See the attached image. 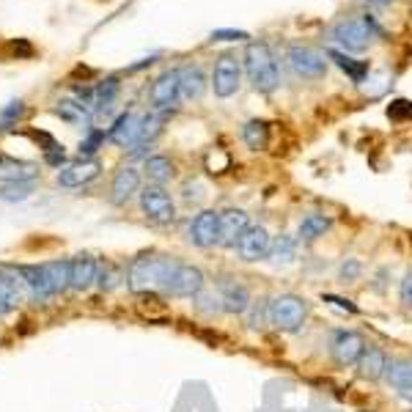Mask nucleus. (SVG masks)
I'll list each match as a JSON object with an SVG mask.
<instances>
[{
  "instance_id": "c03bdc74",
  "label": "nucleus",
  "mask_w": 412,
  "mask_h": 412,
  "mask_svg": "<svg viewBox=\"0 0 412 412\" xmlns=\"http://www.w3.org/2000/svg\"><path fill=\"white\" fill-rule=\"evenodd\" d=\"M206 168H209L212 173H223V171L228 168V157H225L220 148H214V151L206 157Z\"/></svg>"
},
{
  "instance_id": "bb28decb",
  "label": "nucleus",
  "mask_w": 412,
  "mask_h": 412,
  "mask_svg": "<svg viewBox=\"0 0 412 412\" xmlns=\"http://www.w3.org/2000/svg\"><path fill=\"white\" fill-rule=\"evenodd\" d=\"M330 225H333V220H330L327 214H322V212H311V214H305V217L300 220L297 234H300V239L314 242V239L325 237V234L330 231Z\"/></svg>"
},
{
  "instance_id": "1a4fd4ad",
  "label": "nucleus",
  "mask_w": 412,
  "mask_h": 412,
  "mask_svg": "<svg viewBox=\"0 0 412 412\" xmlns=\"http://www.w3.org/2000/svg\"><path fill=\"white\" fill-rule=\"evenodd\" d=\"M289 64L291 69L305 77V80H316V77H325L327 71V61H325V53L308 47V44H291L289 47Z\"/></svg>"
},
{
  "instance_id": "c756f323",
  "label": "nucleus",
  "mask_w": 412,
  "mask_h": 412,
  "mask_svg": "<svg viewBox=\"0 0 412 412\" xmlns=\"http://www.w3.org/2000/svg\"><path fill=\"white\" fill-rule=\"evenodd\" d=\"M242 140H245V146H248L250 151L267 148V143H270V127H267V121H261V119L248 121V124L242 127Z\"/></svg>"
},
{
  "instance_id": "2f4dec72",
  "label": "nucleus",
  "mask_w": 412,
  "mask_h": 412,
  "mask_svg": "<svg viewBox=\"0 0 412 412\" xmlns=\"http://www.w3.org/2000/svg\"><path fill=\"white\" fill-rule=\"evenodd\" d=\"M44 270H47L53 286H55V294L71 289V267H69V261H47Z\"/></svg>"
},
{
  "instance_id": "dca6fc26",
  "label": "nucleus",
  "mask_w": 412,
  "mask_h": 412,
  "mask_svg": "<svg viewBox=\"0 0 412 412\" xmlns=\"http://www.w3.org/2000/svg\"><path fill=\"white\" fill-rule=\"evenodd\" d=\"M99 171H102V162L99 160H80V162H71L67 168H61V173H58V184L61 187H83V184H88V182H94L96 176H99Z\"/></svg>"
},
{
  "instance_id": "2eb2a0df",
  "label": "nucleus",
  "mask_w": 412,
  "mask_h": 412,
  "mask_svg": "<svg viewBox=\"0 0 412 412\" xmlns=\"http://www.w3.org/2000/svg\"><path fill=\"white\" fill-rule=\"evenodd\" d=\"M385 379L402 399L412 402V357H388Z\"/></svg>"
},
{
  "instance_id": "0eeeda50",
  "label": "nucleus",
  "mask_w": 412,
  "mask_h": 412,
  "mask_svg": "<svg viewBox=\"0 0 412 412\" xmlns=\"http://www.w3.org/2000/svg\"><path fill=\"white\" fill-rule=\"evenodd\" d=\"M270 248H273V237H270V231H267L264 225H250V228L242 234V239L237 242L234 250H237L239 261L253 264V261H267Z\"/></svg>"
},
{
  "instance_id": "a18cd8bd",
  "label": "nucleus",
  "mask_w": 412,
  "mask_h": 412,
  "mask_svg": "<svg viewBox=\"0 0 412 412\" xmlns=\"http://www.w3.org/2000/svg\"><path fill=\"white\" fill-rule=\"evenodd\" d=\"M399 300L404 308H412V270H407L402 283H399Z\"/></svg>"
},
{
  "instance_id": "6ab92c4d",
  "label": "nucleus",
  "mask_w": 412,
  "mask_h": 412,
  "mask_svg": "<svg viewBox=\"0 0 412 412\" xmlns=\"http://www.w3.org/2000/svg\"><path fill=\"white\" fill-rule=\"evenodd\" d=\"M17 273L22 277V283L28 286L33 300H50L55 294V286H53L50 275L44 270V264H39V267H17Z\"/></svg>"
},
{
  "instance_id": "39448f33",
  "label": "nucleus",
  "mask_w": 412,
  "mask_h": 412,
  "mask_svg": "<svg viewBox=\"0 0 412 412\" xmlns=\"http://www.w3.org/2000/svg\"><path fill=\"white\" fill-rule=\"evenodd\" d=\"M140 212L146 214L148 223L157 225H168L176 220V204L162 184H148L140 190Z\"/></svg>"
},
{
  "instance_id": "c9c22d12",
  "label": "nucleus",
  "mask_w": 412,
  "mask_h": 412,
  "mask_svg": "<svg viewBox=\"0 0 412 412\" xmlns=\"http://www.w3.org/2000/svg\"><path fill=\"white\" fill-rule=\"evenodd\" d=\"M363 83H366L363 88H366L368 96H379V94H385V88L390 85V74H388V71H377V74L368 71V77H366Z\"/></svg>"
},
{
  "instance_id": "ea45409f",
  "label": "nucleus",
  "mask_w": 412,
  "mask_h": 412,
  "mask_svg": "<svg viewBox=\"0 0 412 412\" xmlns=\"http://www.w3.org/2000/svg\"><path fill=\"white\" fill-rule=\"evenodd\" d=\"M182 196H184V201L187 204H201L206 196V187L198 182V179H190L184 187H182Z\"/></svg>"
},
{
  "instance_id": "a878e982",
  "label": "nucleus",
  "mask_w": 412,
  "mask_h": 412,
  "mask_svg": "<svg viewBox=\"0 0 412 412\" xmlns=\"http://www.w3.org/2000/svg\"><path fill=\"white\" fill-rule=\"evenodd\" d=\"M294 259H297V239H294V237H289V234L275 237L267 261H270L273 267H289Z\"/></svg>"
},
{
  "instance_id": "a19ab883",
  "label": "nucleus",
  "mask_w": 412,
  "mask_h": 412,
  "mask_svg": "<svg viewBox=\"0 0 412 412\" xmlns=\"http://www.w3.org/2000/svg\"><path fill=\"white\" fill-rule=\"evenodd\" d=\"M22 113H25V105H22L19 99L8 102V105L0 110V127H6V124H14V121H17Z\"/></svg>"
},
{
  "instance_id": "e433bc0d",
  "label": "nucleus",
  "mask_w": 412,
  "mask_h": 412,
  "mask_svg": "<svg viewBox=\"0 0 412 412\" xmlns=\"http://www.w3.org/2000/svg\"><path fill=\"white\" fill-rule=\"evenodd\" d=\"M196 308H198L201 314H206V316L220 314V311H223L220 294H214V291H201V294H196Z\"/></svg>"
},
{
  "instance_id": "09e8293b",
  "label": "nucleus",
  "mask_w": 412,
  "mask_h": 412,
  "mask_svg": "<svg viewBox=\"0 0 412 412\" xmlns=\"http://www.w3.org/2000/svg\"><path fill=\"white\" fill-rule=\"evenodd\" d=\"M368 3H374V6H385V3H390V0H368Z\"/></svg>"
},
{
  "instance_id": "c85d7f7f",
  "label": "nucleus",
  "mask_w": 412,
  "mask_h": 412,
  "mask_svg": "<svg viewBox=\"0 0 412 412\" xmlns=\"http://www.w3.org/2000/svg\"><path fill=\"white\" fill-rule=\"evenodd\" d=\"M327 58H330V61H336V67L341 69V71H346L352 83H363V80L368 77V67H366L363 61H354V58H349L343 50L330 47V50H327Z\"/></svg>"
},
{
  "instance_id": "58836bf2",
  "label": "nucleus",
  "mask_w": 412,
  "mask_h": 412,
  "mask_svg": "<svg viewBox=\"0 0 412 412\" xmlns=\"http://www.w3.org/2000/svg\"><path fill=\"white\" fill-rule=\"evenodd\" d=\"M105 137H108V135H105L102 130H91V132H88V137L80 143V160H91V154L99 148V143H102Z\"/></svg>"
},
{
  "instance_id": "9b49d317",
  "label": "nucleus",
  "mask_w": 412,
  "mask_h": 412,
  "mask_svg": "<svg viewBox=\"0 0 412 412\" xmlns=\"http://www.w3.org/2000/svg\"><path fill=\"white\" fill-rule=\"evenodd\" d=\"M206 286V277L198 267L193 264H184V261H176L173 267V275H171V283H168V294L173 297H196L201 294Z\"/></svg>"
},
{
  "instance_id": "f257e3e1",
  "label": "nucleus",
  "mask_w": 412,
  "mask_h": 412,
  "mask_svg": "<svg viewBox=\"0 0 412 412\" xmlns=\"http://www.w3.org/2000/svg\"><path fill=\"white\" fill-rule=\"evenodd\" d=\"M173 267H176V259H168V256H137L127 270V286L135 294L154 291V289L165 291L171 283Z\"/></svg>"
},
{
  "instance_id": "4be33fe9",
  "label": "nucleus",
  "mask_w": 412,
  "mask_h": 412,
  "mask_svg": "<svg viewBox=\"0 0 412 412\" xmlns=\"http://www.w3.org/2000/svg\"><path fill=\"white\" fill-rule=\"evenodd\" d=\"M179 80H182V99L196 102V99L204 96L206 77H204V69L198 67V64H187V67L179 69Z\"/></svg>"
},
{
  "instance_id": "49530a36",
  "label": "nucleus",
  "mask_w": 412,
  "mask_h": 412,
  "mask_svg": "<svg viewBox=\"0 0 412 412\" xmlns=\"http://www.w3.org/2000/svg\"><path fill=\"white\" fill-rule=\"evenodd\" d=\"M322 300L325 302H330V305H336L338 311H346V314H360V308L352 302V300H343L338 294H322Z\"/></svg>"
},
{
  "instance_id": "f03ea898",
  "label": "nucleus",
  "mask_w": 412,
  "mask_h": 412,
  "mask_svg": "<svg viewBox=\"0 0 412 412\" xmlns=\"http://www.w3.org/2000/svg\"><path fill=\"white\" fill-rule=\"evenodd\" d=\"M245 71H248L250 85L259 94H270L280 83L277 64H275L273 53H270V47L264 42H248V47H245Z\"/></svg>"
},
{
  "instance_id": "7c9ffc66",
  "label": "nucleus",
  "mask_w": 412,
  "mask_h": 412,
  "mask_svg": "<svg viewBox=\"0 0 412 412\" xmlns=\"http://www.w3.org/2000/svg\"><path fill=\"white\" fill-rule=\"evenodd\" d=\"M143 171H146V176L154 182V184H165V182H171L173 179V162L168 160V157H162V154H157V157H148L146 160V165H143Z\"/></svg>"
},
{
  "instance_id": "f3484780",
  "label": "nucleus",
  "mask_w": 412,
  "mask_h": 412,
  "mask_svg": "<svg viewBox=\"0 0 412 412\" xmlns=\"http://www.w3.org/2000/svg\"><path fill=\"white\" fill-rule=\"evenodd\" d=\"M110 201L116 206H124L135 193H140V171L132 168V165H124L116 171L113 176V187H110Z\"/></svg>"
},
{
  "instance_id": "79ce46f5",
  "label": "nucleus",
  "mask_w": 412,
  "mask_h": 412,
  "mask_svg": "<svg viewBox=\"0 0 412 412\" xmlns=\"http://www.w3.org/2000/svg\"><path fill=\"white\" fill-rule=\"evenodd\" d=\"M248 33L245 31H234V28H217L212 31V42H245Z\"/></svg>"
},
{
  "instance_id": "b1692460",
  "label": "nucleus",
  "mask_w": 412,
  "mask_h": 412,
  "mask_svg": "<svg viewBox=\"0 0 412 412\" xmlns=\"http://www.w3.org/2000/svg\"><path fill=\"white\" fill-rule=\"evenodd\" d=\"M135 311L140 314V319H148V322H162V319L171 316L168 302H162V297H157L154 291H143V294H137Z\"/></svg>"
},
{
  "instance_id": "de8ad7c7",
  "label": "nucleus",
  "mask_w": 412,
  "mask_h": 412,
  "mask_svg": "<svg viewBox=\"0 0 412 412\" xmlns=\"http://www.w3.org/2000/svg\"><path fill=\"white\" fill-rule=\"evenodd\" d=\"M11 53L19 58V55H33V47L25 42V39H19V42H11Z\"/></svg>"
},
{
  "instance_id": "20e7f679",
  "label": "nucleus",
  "mask_w": 412,
  "mask_h": 412,
  "mask_svg": "<svg viewBox=\"0 0 412 412\" xmlns=\"http://www.w3.org/2000/svg\"><path fill=\"white\" fill-rule=\"evenodd\" d=\"M308 300L300 294H275L270 297V325L280 333H300L308 322Z\"/></svg>"
},
{
  "instance_id": "393cba45",
  "label": "nucleus",
  "mask_w": 412,
  "mask_h": 412,
  "mask_svg": "<svg viewBox=\"0 0 412 412\" xmlns=\"http://www.w3.org/2000/svg\"><path fill=\"white\" fill-rule=\"evenodd\" d=\"M39 173V168L33 162H19V160H6L0 157V182L11 184V182H31Z\"/></svg>"
},
{
  "instance_id": "72a5a7b5",
  "label": "nucleus",
  "mask_w": 412,
  "mask_h": 412,
  "mask_svg": "<svg viewBox=\"0 0 412 412\" xmlns=\"http://www.w3.org/2000/svg\"><path fill=\"white\" fill-rule=\"evenodd\" d=\"M31 193H33L31 182H11V184H3L0 187V198L3 201H25Z\"/></svg>"
},
{
  "instance_id": "423d86ee",
  "label": "nucleus",
  "mask_w": 412,
  "mask_h": 412,
  "mask_svg": "<svg viewBox=\"0 0 412 412\" xmlns=\"http://www.w3.org/2000/svg\"><path fill=\"white\" fill-rule=\"evenodd\" d=\"M239 85H242L239 58L231 55V53L220 55L217 64H214V71H212V91H214V96L228 99V96H234V94L239 91Z\"/></svg>"
},
{
  "instance_id": "4468645a",
  "label": "nucleus",
  "mask_w": 412,
  "mask_h": 412,
  "mask_svg": "<svg viewBox=\"0 0 412 412\" xmlns=\"http://www.w3.org/2000/svg\"><path fill=\"white\" fill-rule=\"evenodd\" d=\"M217 294H220V302H223V311L225 314H245L250 308V291L237 283L234 277H223L217 283Z\"/></svg>"
},
{
  "instance_id": "f704fd0d",
  "label": "nucleus",
  "mask_w": 412,
  "mask_h": 412,
  "mask_svg": "<svg viewBox=\"0 0 412 412\" xmlns=\"http://www.w3.org/2000/svg\"><path fill=\"white\" fill-rule=\"evenodd\" d=\"M119 280H121V273H119V267H113L110 261L99 264V275H96V286H99L102 291H110V289H116V286H119Z\"/></svg>"
},
{
  "instance_id": "473e14b6",
  "label": "nucleus",
  "mask_w": 412,
  "mask_h": 412,
  "mask_svg": "<svg viewBox=\"0 0 412 412\" xmlns=\"http://www.w3.org/2000/svg\"><path fill=\"white\" fill-rule=\"evenodd\" d=\"M245 314H248V325H250L253 330L267 327V325H270V300H267V297L253 300V302H250V308H248Z\"/></svg>"
},
{
  "instance_id": "cd10ccee",
  "label": "nucleus",
  "mask_w": 412,
  "mask_h": 412,
  "mask_svg": "<svg viewBox=\"0 0 412 412\" xmlns=\"http://www.w3.org/2000/svg\"><path fill=\"white\" fill-rule=\"evenodd\" d=\"M55 116H58L61 121L71 124V127H85V124L91 121V110H88L83 102H77V99H61V102L55 105Z\"/></svg>"
},
{
  "instance_id": "9d476101",
  "label": "nucleus",
  "mask_w": 412,
  "mask_h": 412,
  "mask_svg": "<svg viewBox=\"0 0 412 412\" xmlns=\"http://www.w3.org/2000/svg\"><path fill=\"white\" fill-rule=\"evenodd\" d=\"M148 99L157 110H171L176 108V102L182 99V80H179V69H168L162 71L148 91Z\"/></svg>"
},
{
  "instance_id": "7ed1b4c3",
  "label": "nucleus",
  "mask_w": 412,
  "mask_h": 412,
  "mask_svg": "<svg viewBox=\"0 0 412 412\" xmlns=\"http://www.w3.org/2000/svg\"><path fill=\"white\" fill-rule=\"evenodd\" d=\"M379 33H382V28H379L368 14L349 17V19H341V22H336V25L330 28L333 44L343 47L346 53H363Z\"/></svg>"
},
{
  "instance_id": "4c0bfd02",
  "label": "nucleus",
  "mask_w": 412,
  "mask_h": 412,
  "mask_svg": "<svg viewBox=\"0 0 412 412\" xmlns=\"http://www.w3.org/2000/svg\"><path fill=\"white\" fill-rule=\"evenodd\" d=\"M388 119H393V121H407V119H412L410 99H393L388 105Z\"/></svg>"
},
{
  "instance_id": "a211bd4d",
  "label": "nucleus",
  "mask_w": 412,
  "mask_h": 412,
  "mask_svg": "<svg viewBox=\"0 0 412 412\" xmlns=\"http://www.w3.org/2000/svg\"><path fill=\"white\" fill-rule=\"evenodd\" d=\"M143 130V116L140 113H121L113 127L108 130V137L116 143V146H135L137 137Z\"/></svg>"
},
{
  "instance_id": "37998d69",
  "label": "nucleus",
  "mask_w": 412,
  "mask_h": 412,
  "mask_svg": "<svg viewBox=\"0 0 412 412\" xmlns=\"http://www.w3.org/2000/svg\"><path fill=\"white\" fill-rule=\"evenodd\" d=\"M360 273H363V264H360L357 259H346L341 264V270H338L341 280H349V283H354V280L360 277Z\"/></svg>"
},
{
  "instance_id": "f8f14e48",
  "label": "nucleus",
  "mask_w": 412,
  "mask_h": 412,
  "mask_svg": "<svg viewBox=\"0 0 412 412\" xmlns=\"http://www.w3.org/2000/svg\"><path fill=\"white\" fill-rule=\"evenodd\" d=\"M190 242L196 248H214L220 245V212L214 209H204L193 217L190 223Z\"/></svg>"
},
{
  "instance_id": "6e6552de",
  "label": "nucleus",
  "mask_w": 412,
  "mask_h": 412,
  "mask_svg": "<svg viewBox=\"0 0 412 412\" xmlns=\"http://www.w3.org/2000/svg\"><path fill=\"white\" fill-rule=\"evenodd\" d=\"M366 338L354 330H336L330 338V354L338 366H357L360 357L366 354Z\"/></svg>"
},
{
  "instance_id": "412c9836",
  "label": "nucleus",
  "mask_w": 412,
  "mask_h": 412,
  "mask_svg": "<svg viewBox=\"0 0 412 412\" xmlns=\"http://www.w3.org/2000/svg\"><path fill=\"white\" fill-rule=\"evenodd\" d=\"M19 286H22V277L17 270H11V267L0 270V316L19 305V300H22Z\"/></svg>"
},
{
  "instance_id": "aec40b11",
  "label": "nucleus",
  "mask_w": 412,
  "mask_h": 412,
  "mask_svg": "<svg viewBox=\"0 0 412 412\" xmlns=\"http://www.w3.org/2000/svg\"><path fill=\"white\" fill-rule=\"evenodd\" d=\"M69 267H71V289H74V291H85L88 286L96 283L99 261H96L94 256H88V253L74 256V259L69 261Z\"/></svg>"
},
{
  "instance_id": "ddd939ff",
  "label": "nucleus",
  "mask_w": 412,
  "mask_h": 412,
  "mask_svg": "<svg viewBox=\"0 0 412 412\" xmlns=\"http://www.w3.org/2000/svg\"><path fill=\"white\" fill-rule=\"evenodd\" d=\"M250 228V217L242 209H225L220 212V248H237L242 234Z\"/></svg>"
},
{
  "instance_id": "5701e85b",
  "label": "nucleus",
  "mask_w": 412,
  "mask_h": 412,
  "mask_svg": "<svg viewBox=\"0 0 412 412\" xmlns=\"http://www.w3.org/2000/svg\"><path fill=\"white\" fill-rule=\"evenodd\" d=\"M357 368H360V377H363V379L377 382V379H382V377H385V368H388V354H385L379 346H368V349H366V354L360 357Z\"/></svg>"
}]
</instances>
